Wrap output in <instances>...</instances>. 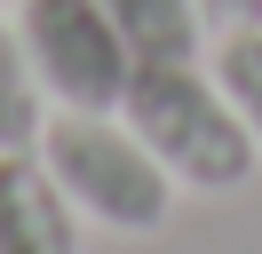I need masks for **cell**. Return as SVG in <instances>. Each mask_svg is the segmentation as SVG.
<instances>
[{"label": "cell", "mask_w": 262, "mask_h": 254, "mask_svg": "<svg viewBox=\"0 0 262 254\" xmlns=\"http://www.w3.org/2000/svg\"><path fill=\"white\" fill-rule=\"evenodd\" d=\"M214 79H223L230 111L246 119V135L262 143V24L223 32V48H214Z\"/></svg>", "instance_id": "obj_7"}, {"label": "cell", "mask_w": 262, "mask_h": 254, "mask_svg": "<svg viewBox=\"0 0 262 254\" xmlns=\"http://www.w3.org/2000/svg\"><path fill=\"white\" fill-rule=\"evenodd\" d=\"M103 16L119 24V40L135 48V64H191L199 56V0H103Z\"/></svg>", "instance_id": "obj_5"}, {"label": "cell", "mask_w": 262, "mask_h": 254, "mask_svg": "<svg viewBox=\"0 0 262 254\" xmlns=\"http://www.w3.org/2000/svg\"><path fill=\"white\" fill-rule=\"evenodd\" d=\"M199 16L223 24V32H238V24H262V0H199Z\"/></svg>", "instance_id": "obj_8"}, {"label": "cell", "mask_w": 262, "mask_h": 254, "mask_svg": "<svg viewBox=\"0 0 262 254\" xmlns=\"http://www.w3.org/2000/svg\"><path fill=\"white\" fill-rule=\"evenodd\" d=\"M16 32H24L40 88L64 111H119V95L135 79V48L119 40L103 0H24Z\"/></svg>", "instance_id": "obj_3"}, {"label": "cell", "mask_w": 262, "mask_h": 254, "mask_svg": "<svg viewBox=\"0 0 262 254\" xmlns=\"http://www.w3.org/2000/svg\"><path fill=\"white\" fill-rule=\"evenodd\" d=\"M0 254H80V206L40 151H0Z\"/></svg>", "instance_id": "obj_4"}, {"label": "cell", "mask_w": 262, "mask_h": 254, "mask_svg": "<svg viewBox=\"0 0 262 254\" xmlns=\"http://www.w3.org/2000/svg\"><path fill=\"white\" fill-rule=\"evenodd\" d=\"M40 103H48V88H40L32 56H24V32L0 16V151H32L40 143Z\"/></svg>", "instance_id": "obj_6"}, {"label": "cell", "mask_w": 262, "mask_h": 254, "mask_svg": "<svg viewBox=\"0 0 262 254\" xmlns=\"http://www.w3.org/2000/svg\"><path fill=\"white\" fill-rule=\"evenodd\" d=\"M48 159V175L64 183V199L80 206L88 222L119 238H151L167 230V206H175V175L151 159V143L135 135L112 111H56L32 143Z\"/></svg>", "instance_id": "obj_2"}, {"label": "cell", "mask_w": 262, "mask_h": 254, "mask_svg": "<svg viewBox=\"0 0 262 254\" xmlns=\"http://www.w3.org/2000/svg\"><path fill=\"white\" fill-rule=\"evenodd\" d=\"M119 119L135 127V135L151 143V159H159L175 183L191 190H238L246 175L262 167V143L246 135V119L230 111L223 79L199 72L191 64H135L127 95H119Z\"/></svg>", "instance_id": "obj_1"}]
</instances>
